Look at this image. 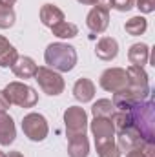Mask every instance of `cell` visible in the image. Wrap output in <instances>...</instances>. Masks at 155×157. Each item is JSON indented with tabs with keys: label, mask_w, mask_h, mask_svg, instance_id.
Returning a JSON list of instances; mask_svg holds the SVG:
<instances>
[{
	"label": "cell",
	"mask_w": 155,
	"mask_h": 157,
	"mask_svg": "<svg viewBox=\"0 0 155 157\" xmlns=\"http://www.w3.org/2000/svg\"><path fill=\"white\" fill-rule=\"evenodd\" d=\"M131 126L141 133L144 143H155V108L152 101L135 102L128 110Z\"/></svg>",
	"instance_id": "obj_1"
},
{
	"label": "cell",
	"mask_w": 155,
	"mask_h": 157,
	"mask_svg": "<svg viewBox=\"0 0 155 157\" xmlns=\"http://www.w3.org/2000/svg\"><path fill=\"white\" fill-rule=\"evenodd\" d=\"M44 60H46L47 68L60 71V73H68L77 66V49L64 42H53L46 48Z\"/></svg>",
	"instance_id": "obj_2"
},
{
	"label": "cell",
	"mask_w": 155,
	"mask_h": 157,
	"mask_svg": "<svg viewBox=\"0 0 155 157\" xmlns=\"http://www.w3.org/2000/svg\"><path fill=\"white\" fill-rule=\"evenodd\" d=\"M2 91L9 104H17L20 108H33L39 102V93L24 82H9Z\"/></svg>",
	"instance_id": "obj_3"
},
{
	"label": "cell",
	"mask_w": 155,
	"mask_h": 157,
	"mask_svg": "<svg viewBox=\"0 0 155 157\" xmlns=\"http://www.w3.org/2000/svg\"><path fill=\"white\" fill-rule=\"evenodd\" d=\"M128 77H130V86L124 90L135 102L146 101L150 95V84H148V73L144 71V68L139 66H130L128 70Z\"/></svg>",
	"instance_id": "obj_4"
},
{
	"label": "cell",
	"mask_w": 155,
	"mask_h": 157,
	"mask_svg": "<svg viewBox=\"0 0 155 157\" xmlns=\"http://www.w3.org/2000/svg\"><path fill=\"white\" fill-rule=\"evenodd\" d=\"M35 80L39 82L40 90H42L44 93L51 95V97L60 95V93L64 91V88H66V82H64L62 75H60L59 71L47 68V66H40V68H37Z\"/></svg>",
	"instance_id": "obj_5"
},
{
	"label": "cell",
	"mask_w": 155,
	"mask_h": 157,
	"mask_svg": "<svg viewBox=\"0 0 155 157\" xmlns=\"http://www.w3.org/2000/svg\"><path fill=\"white\" fill-rule=\"evenodd\" d=\"M22 132H24V135L29 141L40 143V141H44L47 137L49 126H47V121H46V117L42 113L31 112V113H28L26 117L22 119Z\"/></svg>",
	"instance_id": "obj_6"
},
{
	"label": "cell",
	"mask_w": 155,
	"mask_h": 157,
	"mask_svg": "<svg viewBox=\"0 0 155 157\" xmlns=\"http://www.w3.org/2000/svg\"><path fill=\"white\" fill-rule=\"evenodd\" d=\"M64 124H66V135L68 139L84 135L88 130V113L80 106H70L64 112Z\"/></svg>",
	"instance_id": "obj_7"
},
{
	"label": "cell",
	"mask_w": 155,
	"mask_h": 157,
	"mask_svg": "<svg viewBox=\"0 0 155 157\" xmlns=\"http://www.w3.org/2000/svg\"><path fill=\"white\" fill-rule=\"evenodd\" d=\"M99 82H100L102 90H106L110 93H119L130 86V77L124 68H108L102 71Z\"/></svg>",
	"instance_id": "obj_8"
},
{
	"label": "cell",
	"mask_w": 155,
	"mask_h": 157,
	"mask_svg": "<svg viewBox=\"0 0 155 157\" xmlns=\"http://www.w3.org/2000/svg\"><path fill=\"white\" fill-rule=\"evenodd\" d=\"M86 26L93 33H104L110 26V11L102 7H91L86 17Z\"/></svg>",
	"instance_id": "obj_9"
},
{
	"label": "cell",
	"mask_w": 155,
	"mask_h": 157,
	"mask_svg": "<svg viewBox=\"0 0 155 157\" xmlns=\"http://www.w3.org/2000/svg\"><path fill=\"white\" fill-rule=\"evenodd\" d=\"M142 144H144V141H142L141 133L133 126H130V128H126L122 132H117V146L120 148V152L122 150L124 152H130V150L139 148Z\"/></svg>",
	"instance_id": "obj_10"
},
{
	"label": "cell",
	"mask_w": 155,
	"mask_h": 157,
	"mask_svg": "<svg viewBox=\"0 0 155 157\" xmlns=\"http://www.w3.org/2000/svg\"><path fill=\"white\" fill-rule=\"evenodd\" d=\"M15 137H17V128L13 117L7 115L6 112H0V144L9 146L15 143Z\"/></svg>",
	"instance_id": "obj_11"
},
{
	"label": "cell",
	"mask_w": 155,
	"mask_h": 157,
	"mask_svg": "<svg viewBox=\"0 0 155 157\" xmlns=\"http://www.w3.org/2000/svg\"><path fill=\"white\" fill-rule=\"evenodd\" d=\"M89 130L93 133L95 139H108V137H115V128L112 119L108 117H93L89 122Z\"/></svg>",
	"instance_id": "obj_12"
},
{
	"label": "cell",
	"mask_w": 155,
	"mask_h": 157,
	"mask_svg": "<svg viewBox=\"0 0 155 157\" xmlns=\"http://www.w3.org/2000/svg\"><path fill=\"white\" fill-rule=\"evenodd\" d=\"M128 60L131 62V66H139L144 68L150 60V46L144 42H137L133 46H130L128 49Z\"/></svg>",
	"instance_id": "obj_13"
},
{
	"label": "cell",
	"mask_w": 155,
	"mask_h": 157,
	"mask_svg": "<svg viewBox=\"0 0 155 157\" xmlns=\"http://www.w3.org/2000/svg\"><path fill=\"white\" fill-rule=\"evenodd\" d=\"M95 53L100 60H113L119 55V42L112 37H102L95 46Z\"/></svg>",
	"instance_id": "obj_14"
},
{
	"label": "cell",
	"mask_w": 155,
	"mask_h": 157,
	"mask_svg": "<svg viewBox=\"0 0 155 157\" xmlns=\"http://www.w3.org/2000/svg\"><path fill=\"white\" fill-rule=\"evenodd\" d=\"M62 20H64V11L59 6H55V4H44L40 7V22L44 26L53 28V26H57Z\"/></svg>",
	"instance_id": "obj_15"
},
{
	"label": "cell",
	"mask_w": 155,
	"mask_h": 157,
	"mask_svg": "<svg viewBox=\"0 0 155 157\" xmlns=\"http://www.w3.org/2000/svg\"><path fill=\"white\" fill-rule=\"evenodd\" d=\"M37 68H39V66L35 64V60H33L31 57H18V59H17V62L11 66V70H13L15 77H18V78H31V77H35Z\"/></svg>",
	"instance_id": "obj_16"
},
{
	"label": "cell",
	"mask_w": 155,
	"mask_h": 157,
	"mask_svg": "<svg viewBox=\"0 0 155 157\" xmlns=\"http://www.w3.org/2000/svg\"><path fill=\"white\" fill-rule=\"evenodd\" d=\"M73 97L77 99L78 102H89L95 97V84L89 78H78L73 86Z\"/></svg>",
	"instance_id": "obj_17"
},
{
	"label": "cell",
	"mask_w": 155,
	"mask_h": 157,
	"mask_svg": "<svg viewBox=\"0 0 155 157\" xmlns=\"http://www.w3.org/2000/svg\"><path fill=\"white\" fill-rule=\"evenodd\" d=\"M68 155L70 157H88L89 155V141L84 135L68 139Z\"/></svg>",
	"instance_id": "obj_18"
},
{
	"label": "cell",
	"mask_w": 155,
	"mask_h": 157,
	"mask_svg": "<svg viewBox=\"0 0 155 157\" xmlns=\"http://www.w3.org/2000/svg\"><path fill=\"white\" fill-rule=\"evenodd\" d=\"M95 148L99 157H120V148L117 146L115 137H108V139H95Z\"/></svg>",
	"instance_id": "obj_19"
},
{
	"label": "cell",
	"mask_w": 155,
	"mask_h": 157,
	"mask_svg": "<svg viewBox=\"0 0 155 157\" xmlns=\"http://www.w3.org/2000/svg\"><path fill=\"white\" fill-rule=\"evenodd\" d=\"M124 29H126V33L128 35H131V37H139V35H142L146 29H148V20L144 18V17H131L126 24H124Z\"/></svg>",
	"instance_id": "obj_20"
},
{
	"label": "cell",
	"mask_w": 155,
	"mask_h": 157,
	"mask_svg": "<svg viewBox=\"0 0 155 157\" xmlns=\"http://www.w3.org/2000/svg\"><path fill=\"white\" fill-rule=\"evenodd\" d=\"M51 31H53V35L59 37V39H73V37L78 35L77 26H75L73 22H66V20H62V22H59L57 26H53Z\"/></svg>",
	"instance_id": "obj_21"
},
{
	"label": "cell",
	"mask_w": 155,
	"mask_h": 157,
	"mask_svg": "<svg viewBox=\"0 0 155 157\" xmlns=\"http://www.w3.org/2000/svg\"><path fill=\"white\" fill-rule=\"evenodd\" d=\"M113 112H115V108H113V102L110 101V99H99L93 106H91V113H93V117H112L113 115Z\"/></svg>",
	"instance_id": "obj_22"
},
{
	"label": "cell",
	"mask_w": 155,
	"mask_h": 157,
	"mask_svg": "<svg viewBox=\"0 0 155 157\" xmlns=\"http://www.w3.org/2000/svg\"><path fill=\"white\" fill-rule=\"evenodd\" d=\"M15 20H17L15 9L9 7V6H2V4H0V29H9V28H13Z\"/></svg>",
	"instance_id": "obj_23"
},
{
	"label": "cell",
	"mask_w": 155,
	"mask_h": 157,
	"mask_svg": "<svg viewBox=\"0 0 155 157\" xmlns=\"http://www.w3.org/2000/svg\"><path fill=\"white\" fill-rule=\"evenodd\" d=\"M17 59H18L17 49H15L13 46H9L6 51L0 53V68H11V66L17 62Z\"/></svg>",
	"instance_id": "obj_24"
},
{
	"label": "cell",
	"mask_w": 155,
	"mask_h": 157,
	"mask_svg": "<svg viewBox=\"0 0 155 157\" xmlns=\"http://www.w3.org/2000/svg\"><path fill=\"white\" fill-rule=\"evenodd\" d=\"M135 4H137L135 7H137L141 13H144V15L155 11V0H135Z\"/></svg>",
	"instance_id": "obj_25"
},
{
	"label": "cell",
	"mask_w": 155,
	"mask_h": 157,
	"mask_svg": "<svg viewBox=\"0 0 155 157\" xmlns=\"http://www.w3.org/2000/svg\"><path fill=\"white\" fill-rule=\"evenodd\" d=\"M113 9L120 11V13H126L130 11L131 7H135V0H113Z\"/></svg>",
	"instance_id": "obj_26"
},
{
	"label": "cell",
	"mask_w": 155,
	"mask_h": 157,
	"mask_svg": "<svg viewBox=\"0 0 155 157\" xmlns=\"http://www.w3.org/2000/svg\"><path fill=\"white\" fill-rule=\"evenodd\" d=\"M126 157H150V155H146V152L139 146V148H133V150H130L128 154H126Z\"/></svg>",
	"instance_id": "obj_27"
},
{
	"label": "cell",
	"mask_w": 155,
	"mask_h": 157,
	"mask_svg": "<svg viewBox=\"0 0 155 157\" xmlns=\"http://www.w3.org/2000/svg\"><path fill=\"white\" fill-rule=\"evenodd\" d=\"M11 104H9V101L6 99V95H4V91L0 90V112H6L7 108H9Z\"/></svg>",
	"instance_id": "obj_28"
},
{
	"label": "cell",
	"mask_w": 155,
	"mask_h": 157,
	"mask_svg": "<svg viewBox=\"0 0 155 157\" xmlns=\"http://www.w3.org/2000/svg\"><path fill=\"white\" fill-rule=\"evenodd\" d=\"M95 6L110 11V9H112V6H113V0H97V2H95Z\"/></svg>",
	"instance_id": "obj_29"
},
{
	"label": "cell",
	"mask_w": 155,
	"mask_h": 157,
	"mask_svg": "<svg viewBox=\"0 0 155 157\" xmlns=\"http://www.w3.org/2000/svg\"><path fill=\"white\" fill-rule=\"evenodd\" d=\"M9 46H11V44H9V40L6 39V37H2V35H0V53H2V51H6Z\"/></svg>",
	"instance_id": "obj_30"
},
{
	"label": "cell",
	"mask_w": 155,
	"mask_h": 157,
	"mask_svg": "<svg viewBox=\"0 0 155 157\" xmlns=\"http://www.w3.org/2000/svg\"><path fill=\"white\" fill-rule=\"evenodd\" d=\"M78 4H82V6H95V2L97 0H77Z\"/></svg>",
	"instance_id": "obj_31"
},
{
	"label": "cell",
	"mask_w": 155,
	"mask_h": 157,
	"mask_svg": "<svg viewBox=\"0 0 155 157\" xmlns=\"http://www.w3.org/2000/svg\"><path fill=\"white\" fill-rule=\"evenodd\" d=\"M17 0H0V4L2 6H9V7H13V4H15Z\"/></svg>",
	"instance_id": "obj_32"
},
{
	"label": "cell",
	"mask_w": 155,
	"mask_h": 157,
	"mask_svg": "<svg viewBox=\"0 0 155 157\" xmlns=\"http://www.w3.org/2000/svg\"><path fill=\"white\" fill-rule=\"evenodd\" d=\"M6 157H24V155H22L20 152H9V154H7Z\"/></svg>",
	"instance_id": "obj_33"
},
{
	"label": "cell",
	"mask_w": 155,
	"mask_h": 157,
	"mask_svg": "<svg viewBox=\"0 0 155 157\" xmlns=\"http://www.w3.org/2000/svg\"><path fill=\"white\" fill-rule=\"evenodd\" d=\"M0 157H6V155H4V152H0Z\"/></svg>",
	"instance_id": "obj_34"
}]
</instances>
